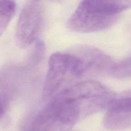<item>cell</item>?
Returning <instances> with one entry per match:
<instances>
[{"label": "cell", "mask_w": 131, "mask_h": 131, "mask_svg": "<svg viewBox=\"0 0 131 131\" xmlns=\"http://www.w3.org/2000/svg\"><path fill=\"white\" fill-rule=\"evenodd\" d=\"M85 75L80 59L72 52H56L50 57L49 69L45 79L42 97L52 100L77 84Z\"/></svg>", "instance_id": "obj_2"}, {"label": "cell", "mask_w": 131, "mask_h": 131, "mask_svg": "<svg viewBox=\"0 0 131 131\" xmlns=\"http://www.w3.org/2000/svg\"><path fill=\"white\" fill-rule=\"evenodd\" d=\"M81 119L76 104L57 96L37 114L24 131H70Z\"/></svg>", "instance_id": "obj_3"}, {"label": "cell", "mask_w": 131, "mask_h": 131, "mask_svg": "<svg viewBox=\"0 0 131 131\" xmlns=\"http://www.w3.org/2000/svg\"><path fill=\"white\" fill-rule=\"evenodd\" d=\"M57 96L76 104L81 110L82 118H84L110 107L116 95L104 84L88 80L79 82Z\"/></svg>", "instance_id": "obj_4"}, {"label": "cell", "mask_w": 131, "mask_h": 131, "mask_svg": "<svg viewBox=\"0 0 131 131\" xmlns=\"http://www.w3.org/2000/svg\"><path fill=\"white\" fill-rule=\"evenodd\" d=\"M106 129L118 130L131 127V92L115 99L108 107L104 120Z\"/></svg>", "instance_id": "obj_7"}, {"label": "cell", "mask_w": 131, "mask_h": 131, "mask_svg": "<svg viewBox=\"0 0 131 131\" xmlns=\"http://www.w3.org/2000/svg\"><path fill=\"white\" fill-rule=\"evenodd\" d=\"M10 101V96L0 88V119L3 116L7 110Z\"/></svg>", "instance_id": "obj_10"}, {"label": "cell", "mask_w": 131, "mask_h": 131, "mask_svg": "<svg viewBox=\"0 0 131 131\" xmlns=\"http://www.w3.org/2000/svg\"><path fill=\"white\" fill-rule=\"evenodd\" d=\"M71 52L80 59L85 75H99L107 72L110 73L115 63L110 56L91 46H78L74 47Z\"/></svg>", "instance_id": "obj_6"}, {"label": "cell", "mask_w": 131, "mask_h": 131, "mask_svg": "<svg viewBox=\"0 0 131 131\" xmlns=\"http://www.w3.org/2000/svg\"><path fill=\"white\" fill-rule=\"evenodd\" d=\"M131 6L129 1H83L67 22L70 30L91 33L112 26L120 13Z\"/></svg>", "instance_id": "obj_1"}, {"label": "cell", "mask_w": 131, "mask_h": 131, "mask_svg": "<svg viewBox=\"0 0 131 131\" xmlns=\"http://www.w3.org/2000/svg\"><path fill=\"white\" fill-rule=\"evenodd\" d=\"M110 74L114 78L120 79L131 78V56L115 63Z\"/></svg>", "instance_id": "obj_9"}, {"label": "cell", "mask_w": 131, "mask_h": 131, "mask_svg": "<svg viewBox=\"0 0 131 131\" xmlns=\"http://www.w3.org/2000/svg\"><path fill=\"white\" fill-rule=\"evenodd\" d=\"M16 10L15 3L12 1H0V37L6 29Z\"/></svg>", "instance_id": "obj_8"}, {"label": "cell", "mask_w": 131, "mask_h": 131, "mask_svg": "<svg viewBox=\"0 0 131 131\" xmlns=\"http://www.w3.org/2000/svg\"><path fill=\"white\" fill-rule=\"evenodd\" d=\"M42 1H29L23 6L17 24L15 41L20 48L31 45L38 37L43 23Z\"/></svg>", "instance_id": "obj_5"}]
</instances>
